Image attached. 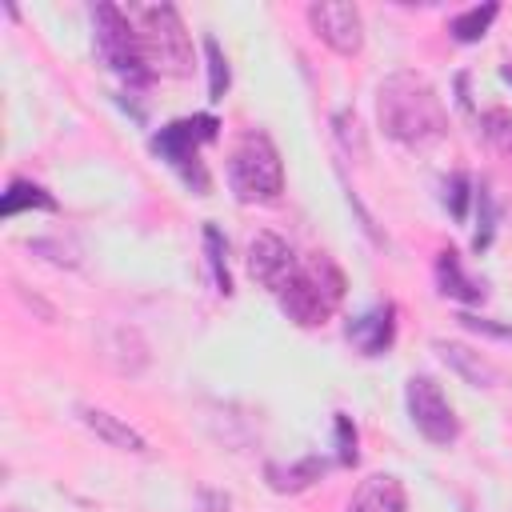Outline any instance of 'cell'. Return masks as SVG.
<instances>
[{"label": "cell", "mask_w": 512, "mask_h": 512, "mask_svg": "<svg viewBox=\"0 0 512 512\" xmlns=\"http://www.w3.org/2000/svg\"><path fill=\"white\" fill-rule=\"evenodd\" d=\"M376 120L388 140L404 148H428L448 132V112L436 88L416 72H392L376 88Z\"/></svg>", "instance_id": "6da1fadb"}, {"label": "cell", "mask_w": 512, "mask_h": 512, "mask_svg": "<svg viewBox=\"0 0 512 512\" xmlns=\"http://www.w3.org/2000/svg\"><path fill=\"white\" fill-rule=\"evenodd\" d=\"M276 300H280L288 320H296L300 328H316V324H324L340 308V300H344V272L328 256H316V260H308V264H300L292 272V280L276 292Z\"/></svg>", "instance_id": "7a4b0ae2"}, {"label": "cell", "mask_w": 512, "mask_h": 512, "mask_svg": "<svg viewBox=\"0 0 512 512\" xmlns=\"http://www.w3.org/2000/svg\"><path fill=\"white\" fill-rule=\"evenodd\" d=\"M128 16L140 32L148 72H164V76L192 72V40L172 4H140V8H128Z\"/></svg>", "instance_id": "3957f363"}, {"label": "cell", "mask_w": 512, "mask_h": 512, "mask_svg": "<svg viewBox=\"0 0 512 512\" xmlns=\"http://www.w3.org/2000/svg\"><path fill=\"white\" fill-rule=\"evenodd\" d=\"M228 184L244 204H268L284 192V164L264 132H248L228 160Z\"/></svg>", "instance_id": "277c9868"}, {"label": "cell", "mask_w": 512, "mask_h": 512, "mask_svg": "<svg viewBox=\"0 0 512 512\" xmlns=\"http://www.w3.org/2000/svg\"><path fill=\"white\" fill-rule=\"evenodd\" d=\"M92 32H96V56L124 80H148V60L140 48V32L128 12L116 4H96L92 8Z\"/></svg>", "instance_id": "5b68a950"}, {"label": "cell", "mask_w": 512, "mask_h": 512, "mask_svg": "<svg viewBox=\"0 0 512 512\" xmlns=\"http://www.w3.org/2000/svg\"><path fill=\"white\" fill-rule=\"evenodd\" d=\"M216 120L212 116H192V120H172L152 136V148L196 188V196L208 192V172L200 164V144H208L216 136Z\"/></svg>", "instance_id": "8992f818"}, {"label": "cell", "mask_w": 512, "mask_h": 512, "mask_svg": "<svg viewBox=\"0 0 512 512\" xmlns=\"http://www.w3.org/2000/svg\"><path fill=\"white\" fill-rule=\"evenodd\" d=\"M408 416H412L416 432L428 444L448 448L460 436V420H456L452 404L444 400V392H440V384L432 376H412L408 380Z\"/></svg>", "instance_id": "52a82bcc"}, {"label": "cell", "mask_w": 512, "mask_h": 512, "mask_svg": "<svg viewBox=\"0 0 512 512\" xmlns=\"http://www.w3.org/2000/svg\"><path fill=\"white\" fill-rule=\"evenodd\" d=\"M308 24L340 56H356L364 48V20H360V8L348 4V0H316V4H308Z\"/></svg>", "instance_id": "ba28073f"}, {"label": "cell", "mask_w": 512, "mask_h": 512, "mask_svg": "<svg viewBox=\"0 0 512 512\" xmlns=\"http://www.w3.org/2000/svg\"><path fill=\"white\" fill-rule=\"evenodd\" d=\"M296 268H300L296 252H292L276 232H256V236L248 240V272H252V280L264 284L268 292H280V288L292 280Z\"/></svg>", "instance_id": "9c48e42d"}, {"label": "cell", "mask_w": 512, "mask_h": 512, "mask_svg": "<svg viewBox=\"0 0 512 512\" xmlns=\"http://www.w3.org/2000/svg\"><path fill=\"white\" fill-rule=\"evenodd\" d=\"M76 420H80L96 440H104V444L116 448V452H132V456H144V452H148V440H144L128 420H120V416H112V412H104V408L80 404V408H76Z\"/></svg>", "instance_id": "30bf717a"}, {"label": "cell", "mask_w": 512, "mask_h": 512, "mask_svg": "<svg viewBox=\"0 0 512 512\" xmlns=\"http://www.w3.org/2000/svg\"><path fill=\"white\" fill-rule=\"evenodd\" d=\"M436 352H440V360H444L464 384H472V388H500V384H504V372H500L492 360H484L480 352L464 348V344L436 340Z\"/></svg>", "instance_id": "8fae6325"}, {"label": "cell", "mask_w": 512, "mask_h": 512, "mask_svg": "<svg viewBox=\"0 0 512 512\" xmlns=\"http://www.w3.org/2000/svg\"><path fill=\"white\" fill-rule=\"evenodd\" d=\"M396 308L392 304H380V308H372V312H364L360 320H352L348 324V336H352V344L364 352V356H380V352H388L392 348V336H396Z\"/></svg>", "instance_id": "7c38bea8"}, {"label": "cell", "mask_w": 512, "mask_h": 512, "mask_svg": "<svg viewBox=\"0 0 512 512\" xmlns=\"http://www.w3.org/2000/svg\"><path fill=\"white\" fill-rule=\"evenodd\" d=\"M348 512H408L404 484L396 476H368L348 500Z\"/></svg>", "instance_id": "4fadbf2b"}, {"label": "cell", "mask_w": 512, "mask_h": 512, "mask_svg": "<svg viewBox=\"0 0 512 512\" xmlns=\"http://www.w3.org/2000/svg\"><path fill=\"white\" fill-rule=\"evenodd\" d=\"M104 356H108L112 368L124 372V376H136V372H144V364H148V348H144L140 332L128 328V324H120V328H112V332L104 336Z\"/></svg>", "instance_id": "5bb4252c"}, {"label": "cell", "mask_w": 512, "mask_h": 512, "mask_svg": "<svg viewBox=\"0 0 512 512\" xmlns=\"http://www.w3.org/2000/svg\"><path fill=\"white\" fill-rule=\"evenodd\" d=\"M436 280H440V292H444V296H456V300H464V304L484 300V284L472 280V276H464V268H460V260H456L452 248L440 252V260H436Z\"/></svg>", "instance_id": "9a60e30c"}, {"label": "cell", "mask_w": 512, "mask_h": 512, "mask_svg": "<svg viewBox=\"0 0 512 512\" xmlns=\"http://www.w3.org/2000/svg\"><path fill=\"white\" fill-rule=\"evenodd\" d=\"M24 208L56 212V200H52L40 184H32V180H12V184H8V192H4V200H0V212L12 220V216H20Z\"/></svg>", "instance_id": "2e32d148"}, {"label": "cell", "mask_w": 512, "mask_h": 512, "mask_svg": "<svg viewBox=\"0 0 512 512\" xmlns=\"http://www.w3.org/2000/svg\"><path fill=\"white\" fill-rule=\"evenodd\" d=\"M496 4H476V8H464L460 16H452L448 20V32L460 40V44H472V40H480L488 28H492V20H496Z\"/></svg>", "instance_id": "e0dca14e"}, {"label": "cell", "mask_w": 512, "mask_h": 512, "mask_svg": "<svg viewBox=\"0 0 512 512\" xmlns=\"http://www.w3.org/2000/svg\"><path fill=\"white\" fill-rule=\"evenodd\" d=\"M320 472H324L320 460H300V464H292V468L268 464V484H272L276 492H300V488H308L312 480H320Z\"/></svg>", "instance_id": "ac0fdd59"}, {"label": "cell", "mask_w": 512, "mask_h": 512, "mask_svg": "<svg viewBox=\"0 0 512 512\" xmlns=\"http://www.w3.org/2000/svg\"><path fill=\"white\" fill-rule=\"evenodd\" d=\"M480 132L492 144V152H500L504 160H512V112L508 108H488L480 116Z\"/></svg>", "instance_id": "d6986e66"}, {"label": "cell", "mask_w": 512, "mask_h": 512, "mask_svg": "<svg viewBox=\"0 0 512 512\" xmlns=\"http://www.w3.org/2000/svg\"><path fill=\"white\" fill-rule=\"evenodd\" d=\"M332 132H336V140H340V148L352 156V160H364L368 156V140H364V128H360V116L356 112H336L332 116Z\"/></svg>", "instance_id": "ffe728a7"}, {"label": "cell", "mask_w": 512, "mask_h": 512, "mask_svg": "<svg viewBox=\"0 0 512 512\" xmlns=\"http://www.w3.org/2000/svg\"><path fill=\"white\" fill-rule=\"evenodd\" d=\"M204 56H208V100H224L228 92V60L220 52V44L208 36L204 40Z\"/></svg>", "instance_id": "44dd1931"}, {"label": "cell", "mask_w": 512, "mask_h": 512, "mask_svg": "<svg viewBox=\"0 0 512 512\" xmlns=\"http://www.w3.org/2000/svg\"><path fill=\"white\" fill-rule=\"evenodd\" d=\"M204 248H208V268H212V280H216V292H232V280H228V260H224V240L220 232L208 224L204 228Z\"/></svg>", "instance_id": "7402d4cb"}, {"label": "cell", "mask_w": 512, "mask_h": 512, "mask_svg": "<svg viewBox=\"0 0 512 512\" xmlns=\"http://www.w3.org/2000/svg\"><path fill=\"white\" fill-rule=\"evenodd\" d=\"M444 204L452 208L456 220H464V212H468V176H464V172H456V176L444 184Z\"/></svg>", "instance_id": "603a6c76"}, {"label": "cell", "mask_w": 512, "mask_h": 512, "mask_svg": "<svg viewBox=\"0 0 512 512\" xmlns=\"http://www.w3.org/2000/svg\"><path fill=\"white\" fill-rule=\"evenodd\" d=\"M468 332H484V336H496V340H512V324H492V320H480V316H468V312H460L456 316Z\"/></svg>", "instance_id": "cb8c5ba5"}, {"label": "cell", "mask_w": 512, "mask_h": 512, "mask_svg": "<svg viewBox=\"0 0 512 512\" xmlns=\"http://www.w3.org/2000/svg\"><path fill=\"white\" fill-rule=\"evenodd\" d=\"M500 76H504V80H508V84H512V68H504V72H500Z\"/></svg>", "instance_id": "d4e9b609"}, {"label": "cell", "mask_w": 512, "mask_h": 512, "mask_svg": "<svg viewBox=\"0 0 512 512\" xmlns=\"http://www.w3.org/2000/svg\"><path fill=\"white\" fill-rule=\"evenodd\" d=\"M8 512H16V508H8Z\"/></svg>", "instance_id": "484cf974"}]
</instances>
